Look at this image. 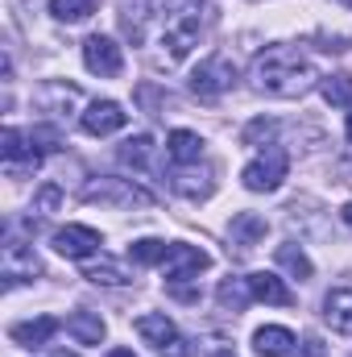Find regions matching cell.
Returning <instances> with one entry per match:
<instances>
[{
  "label": "cell",
  "instance_id": "obj_31",
  "mask_svg": "<svg viewBox=\"0 0 352 357\" xmlns=\"http://www.w3.org/2000/svg\"><path fill=\"white\" fill-rule=\"evenodd\" d=\"M104 357H137V354H133V349H108Z\"/></svg>",
  "mask_w": 352,
  "mask_h": 357
},
{
  "label": "cell",
  "instance_id": "obj_17",
  "mask_svg": "<svg viewBox=\"0 0 352 357\" xmlns=\"http://www.w3.org/2000/svg\"><path fill=\"white\" fill-rule=\"evenodd\" d=\"M137 333H141V341H145V345H154V349H166V345L178 337L175 320H170V316H162V312L141 316V320H137Z\"/></svg>",
  "mask_w": 352,
  "mask_h": 357
},
{
  "label": "cell",
  "instance_id": "obj_8",
  "mask_svg": "<svg viewBox=\"0 0 352 357\" xmlns=\"http://www.w3.org/2000/svg\"><path fill=\"white\" fill-rule=\"evenodd\" d=\"M0 158H4L8 175H25V171H38L42 167V150H33V142L25 146V137L17 129H4L0 133Z\"/></svg>",
  "mask_w": 352,
  "mask_h": 357
},
{
  "label": "cell",
  "instance_id": "obj_28",
  "mask_svg": "<svg viewBox=\"0 0 352 357\" xmlns=\"http://www.w3.org/2000/svg\"><path fill=\"white\" fill-rule=\"evenodd\" d=\"M158 357H195V349H191V341L178 333V337L170 341V345H166V349H158Z\"/></svg>",
  "mask_w": 352,
  "mask_h": 357
},
{
  "label": "cell",
  "instance_id": "obj_29",
  "mask_svg": "<svg viewBox=\"0 0 352 357\" xmlns=\"http://www.w3.org/2000/svg\"><path fill=\"white\" fill-rule=\"evenodd\" d=\"M88 278H91V282H108V287L125 282V278H120V270H116V266H91V270H88Z\"/></svg>",
  "mask_w": 352,
  "mask_h": 357
},
{
  "label": "cell",
  "instance_id": "obj_26",
  "mask_svg": "<svg viewBox=\"0 0 352 357\" xmlns=\"http://www.w3.org/2000/svg\"><path fill=\"white\" fill-rule=\"evenodd\" d=\"M273 129H278L273 121H253V125L245 129V146H257L262 137H273Z\"/></svg>",
  "mask_w": 352,
  "mask_h": 357
},
{
  "label": "cell",
  "instance_id": "obj_1",
  "mask_svg": "<svg viewBox=\"0 0 352 357\" xmlns=\"http://www.w3.org/2000/svg\"><path fill=\"white\" fill-rule=\"evenodd\" d=\"M253 88L265 96H278V100H290V96H303V91L315 88V67L307 54H298L294 46H265L262 54L253 59V71H249Z\"/></svg>",
  "mask_w": 352,
  "mask_h": 357
},
{
  "label": "cell",
  "instance_id": "obj_21",
  "mask_svg": "<svg viewBox=\"0 0 352 357\" xmlns=\"http://www.w3.org/2000/svg\"><path fill=\"white\" fill-rule=\"evenodd\" d=\"M166 254H170V241H158V237H141L129 245V258L137 266H158V262H166Z\"/></svg>",
  "mask_w": 352,
  "mask_h": 357
},
{
  "label": "cell",
  "instance_id": "obj_16",
  "mask_svg": "<svg viewBox=\"0 0 352 357\" xmlns=\"http://www.w3.org/2000/svg\"><path fill=\"white\" fill-rule=\"evenodd\" d=\"M294 333L290 328H282V324H265V328H257L253 333V349L262 357H290L294 349Z\"/></svg>",
  "mask_w": 352,
  "mask_h": 357
},
{
  "label": "cell",
  "instance_id": "obj_30",
  "mask_svg": "<svg viewBox=\"0 0 352 357\" xmlns=\"http://www.w3.org/2000/svg\"><path fill=\"white\" fill-rule=\"evenodd\" d=\"M323 354H328V345L319 337H311V341H303V349H294L290 357H323Z\"/></svg>",
  "mask_w": 352,
  "mask_h": 357
},
{
  "label": "cell",
  "instance_id": "obj_24",
  "mask_svg": "<svg viewBox=\"0 0 352 357\" xmlns=\"http://www.w3.org/2000/svg\"><path fill=\"white\" fill-rule=\"evenodd\" d=\"M319 91L332 108H352V75H328L319 84Z\"/></svg>",
  "mask_w": 352,
  "mask_h": 357
},
{
  "label": "cell",
  "instance_id": "obj_3",
  "mask_svg": "<svg viewBox=\"0 0 352 357\" xmlns=\"http://www.w3.org/2000/svg\"><path fill=\"white\" fill-rule=\"evenodd\" d=\"M237 84V67H232V59H224V54H211V59H203L195 71H191V91L199 96V100H220L224 91H232Z\"/></svg>",
  "mask_w": 352,
  "mask_h": 357
},
{
  "label": "cell",
  "instance_id": "obj_9",
  "mask_svg": "<svg viewBox=\"0 0 352 357\" xmlns=\"http://www.w3.org/2000/svg\"><path fill=\"white\" fill-rule=\"evenodd\" d=\"M99 233L88 229V225H67V229H58L54 233V250L63 254V258H71V262H83L91 254H99Z\"/></svg>",
  "mask_w": 352,
  "mask_h": 357
},
{
  "label": "cell",
  "instance_id": "obj_35",
  "mask_svg": "<svg viewBox=\"0 0 352 357\" xmlns=\"http://www.w3.org/2000/svg\"><path fill=\"white\" fill-rule=\"evenodd\" d=\"M50 357H79V354H67V349H58V354H50Z\"/></svg>",
  "mask_w": 352,
  "mask_h": 357
},
{
  "label": "cell",
  "instance_id": "obj_23",
  "mask_svg": "<svg viewBox=\"0 0 352 357\" xmlns=\"http://www.w3.org/2000/svg\"><path fill=\"white\" fill-rule=\"evenodd\" d=\"M278 266L282 270H290L294 278H311L315 274V266H311V258L294 245V241H286V245H278Z\"/></svg>",
  "mask_w": 352,
  "mask_h": 357
},
{
  "label": "cell",
  "instance_id": "obj_6",
  "mask_svg": "<svg viewBox=\"0 0 352 357\" xmlns=\"http://www.w3.org/2000/svg\"><path fill=\"white\" fill-rule=\"evenodd\" d=\"M166 282L178 287V282H186V278H199V270L211 266V258L203 254V250H195V245H182V241H170V254H166Z\"/></svg>",
  "mask_w": 352,
  "mask_h": 357
},
{
  "label": "cell",
  "instance_id": "obj_36",
  "mask_svg": "<svg viewBox=\"0 0 352 357\" xmlns=\"http://www.w3.org/2000/svg\"><path fill=\"white\" fill-rule=\"evenodd\" d=\"M344 4H352V0H344Z\"/></svg>",
  "mask_w": 352,
  "mask_h": 357
},
{
  "label": "cell",
  "instance_id": "obj_10",
  "mask_svg": "<svg viewBox=\"0 0 352 357\" xmlns=\"http://www.w3.org/2000/svg\"><path fill=\"white\" fill-rule=\"evenodd\" d=\"M125 121H129V112L116 100H95V104H88V112L79 116L83 133H91V137H108V133L125 129Z\"/></svg>",
  "mask_w": 352,
  "mask_h": 357
},
{
  "label": "cell",
  "instance_id": "obj_32",
  "mask_svg": "<svg viewBox=\"0 0 352 357\" xmlns=\"http://www.w3.org/2000/svg\"><path fill=\"white\" fill-rule=\"evenodd\" d=\"M340 216H344V225L352 229V204H344V212H340Z\"/></svg>",
  "mask_w": 352,
  "mask_h": 357
},
{
  "label": "cell",
  "instance_id": "obj_27",
  "mask_svg": "<svg viewBox=\"0 0 352 357\" xmlns=\"http://www.w3.org/2000/svg\"><path fill=\"white\" fill-rule=\"evenodd\" d=\"M58 199H63V191H58L54 183H46V187L38 191V208H42V212H54V208H58Z\"/></svg>",
  "mask_w": 352,
  "mask_h": 357
},
{
  "label": "cell",
  "instance_id": "obj_2",
  "mask_svg": "<svg viewBox=\"0 0 352 357\" xmlns=\"http://www.w3.org/2000/svg\"><path fill=\"white\" fill-rule=\"evenodd\" d=\"M145 21L154 25L166 63H182V59L195 50V42H199L203 0H150Z\"/></svg>",
  "mask_w": 352,
  "mask_h": 357
},
{
  "label": "cell",
  "instance_id": "obj_22",
  "mask_svg": "<svg viewBox=\"0 0 352 357\" xmlns=\"http://www.w3.org/2000/svg\"><path fill=\"white\" fill-rule=\"evenodd\" d=\"M95 8H99V0H50V13H54V21H67V25H75V21H88Z\"/></svg>",
  "mask_w": 352,
  "mask_h": 357
},
{
  "label": "cell",
  "instance_id": "obj_14",
  "mask_svg": "<svg viewBox=\"0 0 352 357\" xmlns=\"http://www.w3.org/2000/svg\"><path fill=\"white\" fill-rule=\"evenodd\" d=\"M249 291H253V299H262V303H273V307H290V303H294L290 287H286L278 274H269V270H257V274H249Z\"/></svg>",
  "mask_w": 352,
  "mask_h": 357
},
{
  "label": "cell",
  "instance_id": "obj_20",
  "mask_svg": "<svg viewBox=\"0 0 352 357\" xmlns=\"http://www.w3.org/2000/svg\"><path fill=\"white\" fill-rule=\"evenodd\" d=\"M216 299H220V307H224V312H245V307H249V299H253L249 278H224V282L216 287Z\"/></svg>",
  "mask_w": 352,
  "mask_h": 357
},
{
  "label": "cell",
  "instance_id": "obj_13",
  "mask_svg": "<svg viewBox=\"0 0 352 357\" xmlns=\"http://www.w3.org/2000/svg\"><path fill=\"white\" fill-rule=\"evenodd\" d=\"M265 233H269V225H265V216H257V212H237L232 225H228V237H232V245H241V250L262 245Z\"/></svg>",
  "mask_w": 352,
  "mask_h": 357
},
{
  "label": "cell",
  "instance_id": "obj_5",
  "mask_svg": "<svg viewBox=\"0 0 352 357\" xmlns=\"http://www.w3.org/2000/svg\"><path fill=\"white\" fill-rule=\"evenodd\" d=\"M83 67H88L91 75H99V79H112V75L125 71V54H120V46L112 38L91 33L88 42H83Z\"/></svg>",
  "mask_w": 352,
  "mask_h": 357
},
{
  "label": "cell",
  "instance_id": "obj_25",
  "mask_svg": "<svg viewBox=\"0 0 352 357\" xmlns=\"http://www.w3.org/2000/svg\"><path fill=\"white\" fill-rule=\"evenodd\" d=\"M150 150H154V142H150L145 133H137V137H129V142L120 146V162H125V167H137V171H141V167L150 162Z\"/></svg>",
  "mask_w": 352,
  "mask_h": 357
},
{
  "label": "cell",
  "instance_id": "obj_11",
  "mask_svg": "<svg viewBox=\"0 0 352 357\" xmlns=\"http://www.w3.org/2000/svg\"><path fill=\"white\" fill-rule=\"evenodd\" d=\"M0 274H4V287H17V282H29L33 274H42V262L29 245L21 241H8L4 245V262H0Z\"/></svg>",
  "mask_w": 352,
  "mask_h": 357
},
{
  "label": "cell",
  "instance_id": "obj_7",
  "mask_svg": "<svg viewBox=\"0 0 352 357\" xmlns=\"http://www.w3.org/2000/svg\"><path fill=\"white\" fill-rule=\"evenodd\" d=\"M83 199H99V204H150V191H141L133 178H99V183H88L83 187Z\"/></svg>",
  "mask_w": 352,
  "mask_h": 357
},
{
  "label": "cell",
  "instance_id": "obj_34",
  "mask_svg": "<svg viewBox=\"0 0 352 357\" xmlns=\"http://www.w3.org/2000/svg\"><path fill=\"white\" fill-rule=\"evenodd\" d=\"M344 133L352 137V108H349V121H344Z\"/></svg>",
  "mask_w": 352,
  "mask_h": 357
},
{
  "label": "cell",
  "instance_id": "obj_15",
  "mask_svg": "<svg viewBox=\"0 0 352 357\" xmlns=\"http://www.w3.org/2000/svg\"><path fill=\"white\" fill-rule=\"evenodd\" d=\"M54 333H58V320H54V316L21 320V324H13V328H8V337H13L17 345H25V349H38V345H46Z\"/></svg>",
  "mask_w": 352,
  "mask_h": 357
},
{
  "label": "cell",
  "instance_id": "obj_19",
  "mask_svg": "<svg viewBox=\"0 0 352 357\" xmlns=\"http://www.w3.org/2000/svg\"><path fill=\"white\" fill-rule=\"evenodd\" d=\"M67 333L79 341V345H99L104 341V320L95 316V312H75V316H67Z\"/></svg>",
  "mask_w": 352,
  "mask_h": 357
},
{
  "label": "cell",
  "instance_id": "obj_4",
  "mask_svg": "<svg viewBox=\"0 0 352 357\" xmlns=\"http://www.w3.org/2000/svg\"><path fill=\"white\" fill-rule=\"evenodd\" d=\"M286 171H290L286 150L269 146L265 154H257V158L241 171V183H245L249 191H278V187H282V178H286Z\"/></svg>",
  "mask_w": 352,
  "mask_h": 357
},
{
  "label": "cell",
  "instance_id": "obj_12",
  "mask_svg": "<svg viewBox=\"0 0 352 357\" xmlns=\"http://www.w3.org/2000/svg\"><path fill=\"white\" fill-rule=\"evenodd\" d=\"M323 320L332 324V333L352 337V287H332L323 295Z\"/></svg>",
  "mask_w": 352,
  "mask_h": 357
},
{
  "label": "cell",
  "instance_id": "obj_18",
  "mask_svg": "<svg viewBox=\"0 0 352 357\" xmlns=\"http://www.w3.org/2000/svg\"><path fill=\"white\" fill-rule=\"evenodd\" d=\"M166 154H170V162H175V167H191V162H199V158H203V137H199V133H191V129H175V133H170V142H166Z\"/></svg>",
  "mask_w": 352,
  "mask_h": 357
},
{
  "label": "cell",
  "instance_id": "obj_33",
  "mask_svg": "<svg viewBox=\"0 0 352 357\" xmlns=\"http://www.w3.org/2000/svg\"><path fill=\"white\" fill-rule=\"evenodd\" d=\"M211 357H237V354H232V349H216Z\"/></svg>",
  "mask_w": 352,
  "mask_h": 357
}]
</instances>
